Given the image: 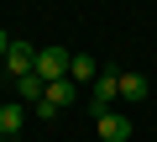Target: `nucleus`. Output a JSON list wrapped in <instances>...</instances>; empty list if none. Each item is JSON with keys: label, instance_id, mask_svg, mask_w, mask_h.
Instances as JSON below:
<instances>
[{"label": "nucleus", "instance_id": "f257e3e1", "mask_svg": "<svg viewBox=\"0 0 157 142\" xmlns=\"http://www.w3.org/2000/svg\"><path fill=\"white\" fill-rule=\"evenodd\" d=\"M68 58H73V53L52 42V47H37V63H32V68H37V79L52 84V79H68Z\"/></svg>", "mask_w": 157, "mask_h": 142}, {"label": "nucleus", "instance_id": "f03ea898", "mask_svg": "<svg viewBox=\"0 0 157 142\" xmlns=\"http://www.w3.org/2000/svg\"><path fill=\"white\" fill-rule=\"evenodd\" d=\"M0 63H6V74H11V79H21V74H32V63H37V47H32V42H11V53L0 58Z\"/></svg>", "mask_w": 157, "mask_h": 142}, {"label": "nucleus", "instance_id": "7ed1b4c3", "mask_svg": "<svg viewBox=\"0 0 157 142\" xmlns=\"http://www.w3.org/2000/svg\"><path fill=\"white\" fill-rule=\"evenodd\" d=\"M94 132H100V142H126V137H131V121L115 116V111H100V116H94Z\"/></svg>", "mask_w": 157, "mask_h": 142}, {"label": "nucleus", "instance_id": "20e7f679", "mask_svg": "<svg viewBox=\"0 0 157 142\" xmlns=\"http://www.w3.org/2000/svg\"><path fill=\"white\" fill-rule=\"evenodd\" d=\"M115 95H121V79H115V74H100V79L89 84V100H94V116H100V111H110V100H115Z\"/></svg>", "mask_w": 157, "mask_h": 142}, {"label": "nucleus", "instance_id": "39448f33", "mask_svg": "<svg viewBox=\"0 0 157 142\" xmlns=\"http://www.w3.org/2000/svg\"><path fill=\"white\" fill-rule=\"evenodd\" d=\"M42 95H47V79H37V68L16 79V100H21V105H37Z\"/></svg>", "mask_w": 157, "mask_h": 142}, {"label": "nucleus", "instance_id": "423d86ee", "mask_svg": "<svg viewBox=\"0 0 157 142\" xmlns=\"http://www.w3.org/2000/svg\"><path fill=\"white\" fill-rule=\"evenodd\" d=\"M68 79H73V84H94V79H100L94 58H89V53H73V58H68Z\"/></svg>", "mask_w": 157, "mask_h": 142}, {"label": "nucleus", "instance_id": "0eeeda50", "mask_svg": "<svg viewBox=\"0 0 157 142\" xmlns=\"http://www.w3.org/2000/svg\"><path fill=\"white\" fill-rule=\"evenodd\" d=\"M26 126V105L21 100H11V105H0V137H16Z\"/></svg>", "mask_w": 157, "mask_h": 142}, {"label": "nucleus", "instance_id": "6e6552de", "mask_svg": "<svg viewBox=\"0 0 157 142\" xmlns=\"http://www.w3.org/2000/svg\"><path fill=\"white\" fill-rule=\"evenodd\" d=\"M121 79V100H147L152 95V79L147 74H115Z\"/></svg>", "mask_w": 157, "mask_h": 142}, {"label": "nucleus", "instance_id": "1a4fd4ad", "mask_svg": "<svg viewBox=\"0 0 157 142\" xmlns=\"http://www.w3.org/2000/svg\"><path fill=\"white\" fill-rule=\"evenodd\" d=\"M42 100H52V105H58V111H63V105H68V100H73V79H52V84H47V95H42Z\"/></svg>", "mask_w": 157, "mask_h": 142}, {"label": "nucleus", "instance_id": "9d476101", "mask_svg": "<svg viewBox=\"0 0 157 142\" xmlns=\"http://www.w3.org/2000/svg\"><path fill=\"white\" fill-rule=\"evenodd\" d=\"M11 53V37H6V26H0V58H6Z\"/></svg>", "mask_w": 157, "mask_h": 142}]
</instances>
